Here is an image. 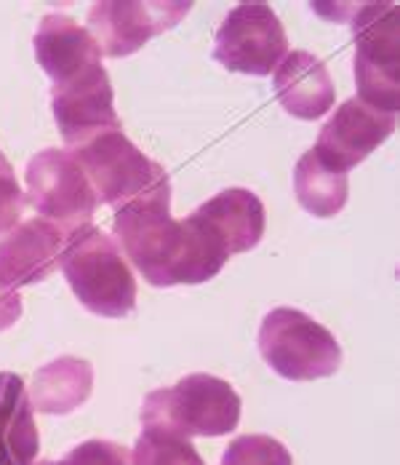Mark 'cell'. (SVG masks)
<instances>
[{"label":"cell","instance_id":"cell-21","mask_svg":"<svg viewBox=\"0 0 400 465\" xmlns=\"http://www.w3.org/2000/svg\"><path fill=\"white\" fill-rule=\"evenodd\" d=\"M35 465H132V455L126 447L104 439H89L70 450L62 460H41Z\"/></svg>","mask_w":400,"mask_h":465},{"label":"cell","instance_id":"cell-6","mask_svg":"<svg viewBox=\"0 0 400 465\" xmlns=\"http://www.w3.org/2000/svg\"><path fill=\"white\" fill-rule=\"evenodd\" d=\"M395 3H360L353 16L357 99L395 113L400 107V44Z\"/></svg>","mask_w":400,"mask_h":465},{"label":"cell","instance_id":"cell-2","mask_svg":"<svg viewBox=\"0 0 400 465\" xmlns=\"http://www.w3.org/2000/svg\"><path fill=\"white\" fill-rule=\"evenodd\" d=\"M59 268L78 302L93 316L126 319L136 308V279L121 246L99 228L83 225L67 235Z\"/></svg>","mask_w":400,"mask_h":465},{"label":"cell","instance_id":"cell-24","mask_svg":"<svg viewBox=\"0 0 400 465\" xmlns=\"http://www.w3.org/2000/svg\"><path fill=\"white\" fill-rule=\"evenodd\" d=\"M14 169H11V163H8V158L0 153V174H11Z\"/></svg>","mask_w":400,"mask_h":465},{"label":"cell","instance_id":"cell-14","mask_svg":"<svg viewBox=\"0 0 400 465\" xmlns=\"http://www.w3.org/2000/svg\"><path fill=\"white\" fill-rule=\"evenodd\" d=\"M33 46L38 64L54 86L70 81L91 64H102V48L93 35L67 14H45Z\"/></svg>","mask_w":400,"mask_h":465},{"label":"cell","instance_id":"cell-18","mask_svg":"<svg viewBox=\"0 0 400 465\" xmlns=\"http://www.w3.org/2000/svg\"><path fill=\"white\" fill-rule=\"evenodd\" d=\"M297 201L312 217H334L345 209L350 195V177L328 163H323L315 150H307L294 169Z\"/></svg>","mask_w":400,"mask_h":465},{"label":"cell","instance_id":"cell-8","mask_svg":"<svg viewBox=\"0 0 400 465\" xmlns=\"http://www.w3.org/2000/svg\"><path fill=\"white\" fill-rule=\"evenodd\" d=\"M288 54V38L267 3H238L217 30L214 59L243 75H269Z\"/></svg>","mask_w":400,"mask_h":465},{"label":"cell","instance_id":"cell-13","mask_svg":"<svg viewBox=\"0 0 400 465\" xmlns=\"http://www.w3.org/2000/svg\"><path fill=\"white\" fill-rule=\"evenodd\" d=\"M192 217L222 241L229 257L254 249L262 241L267 225L265 203L246 187H227L217 193L198 206Z\"/></svg>","mask_w":400,"mask_h":465},{"label":"cell","instance_id":"cell-19","mask_svg":"<svg viewBox=\"0 0 400 465\" xmlns=\"http://www.w3.org/2000/svg\"><path fill=\"white\" fill-rule=\"evenodd\" d=\"M132 465H206L190 439L174 433L144 428L133 444Z\"/></svg>","mask_w":400,"mask_h":465},{"label":"cell","instance_id":"cell-23","mask_svg":"<svg viewBox=\"0 0 400 465\" xmlns=\"http://www.w3.org/2000/svg\"><path fill=\"white\" fill-rule=\"evenodd\" d=\"M22 319V297L14 289L0 286V331Z\"/></svg>","mask_w":400,"mask_h":465},{"label":"cell","instance_id":"cell-7","mask_svg":"<svg viewBox=\"0 0 400 465\" xmlns=\"http://www.w3.org/2000/svg\"><path fill=\"white\" fill-rule=\"evenodd\" d=\"M30 203L44 220L56 223L64 231H78L89 225L99 201L86 172L81 169L73 150L51 147L38 153L24 172Z\"/></svg>","mask_w":400,"mask_h":465},{"label":"cell","instance_id":"cell-5","mask_svg":"<svg viewBox=\"0 0 400 465\" xmlns=\"http://www.w3.org/2000/svg\"><path fill=\"white\" fill-rule=\"evenodd\" d=\"M259 353L272 372L291 382L331 377L342 367L337 337L297 308H275L259 326Z\"/></svg>","mask_w":400,"mask_h":465},{"label":"cell","instance_id":"cell-9","mask_svg":"<svg viewBox=\"0 0 400 465\" xmlns=\"http://www.w3.org/2000/svg\"><path fill=\"white\" fill-rule=\"evenodd\" d=\"M192 3L174 0H102L89 8V30L107 56H129L155 35L177 27L190 14Z\"/></svg>","mask_w":400,"mask_h":465},{"label":"cell","instance_id":"cell-1","mask_svg":"<svg viewBox=\"0 0 400 465\" xmlns=\"http://www.w3.org/2000/svg\"><path fill=\"white\" fill-rule=\"evenodd\" d=\"M112 225L121 252L152 286H192L211 281L229 260L222 241L192 214L187 220H174L169 201L121 209L115 212Z\"/></svg>","mask_w":400,"mask_h":465},{"label":"cell","instance_id":"cell-11","mask_svg":"<svg viewBox=\"0 0 400 465\" xmlns=\"http://www.w3.org/2000/svg\"><path fill=\"white\" fill-rule=\"evenodd\" d=\"M395 113H382L360 102L357 96H350L345 104L334 110V118L320 129L312 150L323 163L339 172H350L387 140L395 132Z\"/></svg>","mask_w":400,"mask_h":465},{"label":"cell","instance_id":"cell-22","mask_svg":"<svg viewBox=\"0 0 400 465\" xmlns=\"http://www.w3.org/2000/svg\"><path fill=\"white\" fill-rule=\"evenodd\" d=\"M24 212V193L16 183L14 172L11 174H0V232H8Z\"/></svg>","mask_w":400,"mask_h":465},{"label":"cell","instance_id":"cell-12","mask_svg":"<svg viewBox=\"0 0 400 465\" xmlns=\"http://www.w3.org/2000/svg\"><path fill=\"white\" fill-rule=\"evenodd\" d=\"M67 235L70 231L44 217L14 225L0 238V286L16 292L48 279L59 268Z\"/></svg>","mask_w":400,"mask_h":465},{"label":"cell","instance_id":"cell-15","mask_svg":"<svg viewBox=\"0 0 400 465\" xmlns=\"http://www.w3.org/2000/svg\"><path fill=\"white\" fill-rule=\"evenodd\" d=\"M275 94L283 110L302 121L323 118L337 99L326 64L310 51H291L275 67Z\"/></svg>","mask_w":400,"mask_h":465},{"label":"cell","instance_id":"cell-20","mask_svg":"<svg viewBox=\"0 0 400 465\" xmlns=\"http://www.w3.org/2000/svg\"><path fill=\"white\" fill-rule=\"evenodd\" d=\"M220 465H294V458L278 439L265 433H246L224 450Z\"/></svg>","mask_w":400,"mask_h":465},{"label":"cell","instance_id":"cell-10","mask_svg":"<svg viewBox=\"0 0 400 465\" xmlns=\"http://www.w3.org/2000/svg\"><path fill=\"white\" fill-rule=\"evenodd\" d=\"M51 113L70 147H81L99 134L118 132L115 92L102 64H91L70 81L51 89Z\"/></svg>","mask_w":400,"mask_h":465},{"label":"cell","instance_id":"cell-4","mask_svg":"<svg viewBox=\"0 0 400 465\" xmlns=\"http://www.w3.org/2000/svg\"><path fill=\"white\" fill-rule=\"evenodd\" d=\"M141 422L144 428H158L181 439L224 436L240 422V396L222 377L187 374L171 388L147 393Z\"/></svg>","mask_w":400,"mask_h":465},{"label":"cell","instance_id":"cell-16","mask_svg":"<svg viewBox=\"0 0 400 465\" xmlns=\"http://www.w3.org/2000/svg\"><path fill=\"white\" fill-rule=\"evenodd\" d=\"M41 433L27 385L19 374L0 372V465H35Z\"/></svg>","mask_w":400,"mask_h":465},{"label":"cell","instance_id":"cell-3","mask_svg":"<svg viewBox=\"0 0 400 465\" xmlns=\"http://www.w3.org/2000/svg\"><path fill=\"white\" fill-rule=\"evenodd\" d=\"M73 155L86 172L96 201L115 212L152 201L171 203V180L166 169L150 161L121 129L93 137L75 147Z\"/></svg>","mask_w":400,"mask_h":465},{"label":"cell","instance_id":"cell-17","mask_svg":"<svg viewBox=\"0 0 400 465\" xmlns=\"http://www.w3.org/2000/svg\"><path fill=\"white\" fill-rule=\"evenodd\" d=\"M91 391H93V367L89 361L75 356H62L35 372L30 401L35 412L70 415L89 401Z\"/></svg>","mask_w":400,"mask_h":465}]
</instances>
